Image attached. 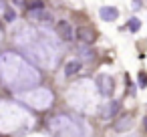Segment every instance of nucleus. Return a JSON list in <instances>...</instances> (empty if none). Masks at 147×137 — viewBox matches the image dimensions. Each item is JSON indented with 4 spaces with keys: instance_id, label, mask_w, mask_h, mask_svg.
Instances as JSON below:
<instances>
[{
    "instance_id": "obj_1",
    "label": "nucleus",
    "mask_w": 147,
    "mask_h": 137,
    "mask_svg": "<svg viewBox=\"0 0 147 137\" xmlns=\"http://www.w3.org/2000/svg\"><path fill=\"white\" fill-rule=\"evenodd\" d=\"M24 101L28 103V105H32V107H36V109H45V107H49L51 105V101H53V95L49 93V91H34V93H28V95H24Z\"/></svg>"
},
{
    "instance_id": "obj_2",
    "label": "nucleus",
    "mask_w": 147,
    "mask_h": 137,
    "mask_svg": "<svg viewBox=\"0 0 147 137\" xmlns=\"http://www.w3.org/2000/svg\"><path fill=\"white\" fill-rule=\"evenodd\" d=\"M65 129H61V127H53L55 129V133L59 135V137H83V129L73 121V119H69V117H65Z\"/></svg>"
},
{
    "instance_id": "obj_3",
    "label": "nucleus",
    "mask_w": 147,
    "mask_h": 137,
    "mask_svg": "<svg viewBox=\"0 0 147 137\" xmlns=\"http://www.w3.org/2000/svg\"><path fill=\"white\" fill-rule=\"evenodd\" d=\"M97 87H99L101 95H105V97L113 95V89H115L113 77H109V75H99V77H97Z\"/></svg>"
},
{
    "instance_id": "obj_4",
    "label": "nucleus",
    "mask_w": 147,
    "mask_h": 137,
    "mask_svg": "<svg viewBox=\"0 0 147 137\" xmlns=\"http://www.w3.org/2000/svg\"><path fill=\"white\" fill-rule=\"evenodd\" d=\"M55 30H57V34H59L61 38H65V40H71V38L75 36L73 26H71V22H69V20H59V22H57V26H55Z\"/></svg>"
},
{
    "instance_id": "obj_5",
    "label": "nucleus",
    "mask_w": 147,
    "mask_h": 137,
    "mask_svg": "<svg viewBox=\"0 0 147 137\" xmlns=\"http://www.w3.org/2000/svg\"><path fill=\"white\" fill-rule=\"evenodd\" d=\"M77 38H79L83 45H93V43L97 40V32H95L93 28H89V26H81V28L77 30Z\"/></svg>"
},
{
    "instance_id": "obj_6",
    "label": "nucleus",
    "mask_w": 147,
    "mask_h": 137,
    "mask_svg": "<svg viewBox=\"0 0 147 137\" xmlns=\"http://www.w3.org/2000/svg\"><path fill=\"white\" fill-rule=\"evenodd\" d=\"M32 20H38V22H53V14L49 10H45V6L40 8H30V14H28Z\"/></svg>"
},
{
    "instance_id": "obj_7",
    "label": "nucleus",
    "mask_w": 147,
    "mask_h": 137,
    "mask_svg": "<svg viewBox=\"0 0 147 137\" xmlns=\"http://www.w3.org/2000/svg\"><path fill=\"white\" fill-rule=\"evenodd\" d=\"M99 16H101L105 22H113V20L119 18V10L113 8V6H101V8H99Z\"/></svg>"
},
{
    "instance_id": "obj_8",
    "label": "nucleus",
    "mask_w": 147,
    "mask_h": 137,
    "mask_svg": "<svg viewBox=\"0 0 147 137\" xmlns=\"http://www.w3.org/2000/svg\"><path fill=\"white\" fill-rule=\"evenodd\" d=\"M131 123H133V117L131 115H123L117 123H115V131L117 133H121V131H127L129 127H131Z\"/></svg>"
},
{
    "instance_id": "obj_9",
    "label": "nucleus",
    "mask_w": 147,
    "mask_h": 137,
    "mask_svg": "<svg viewBox=\"0 0 147 137\" xmlns=\"http://www.w3.org/2000/svg\"><path fill=\"white\" fill-rule=\"evenodd\" d=\"M81 61H71V63H67V67H65V75L67 77H71V75H75V73H79L81 71Z\"/></svg>"
},
{
    "instance_id": "obj_10",
    "label": "nucleus",
    "mask_w": 147,
    "mask_h": 137,
    "mask_svg": "<svg viewBox=\"0 0 147 137\" xmlns=\"http://www.w3.org/2000/svg\"><path fill=\"white\" fill-rule=\"evenodd\" d=\"M117 111H119V103H117V101H111L107 107H103L101 113H103V117H113Z\"/></svg>"
},
{
    "instance_id": "obj_11",
    "label": "nucleus",
    "mask_w": 147,
    "mask_h": 137,
    "mask_svg": "<svg viewBox=\"0 0 147 137\" xmlns=\"http://www.w3.org/2000/svg\"><path fill=\"white\" fill-rule=\"evenodd\" d=\"M139 28H141V22H139V18L133 16V18L129 20V30H131V32H137Z\"/></svg>"
},
{
    "instance_id": "obj_12",
    "label": "nucleus",
    "mask_w": 147,
    "mask_h": 137,
    "mask_svg": "<svg viewBox=\"0 0 147 137\" xmlns=\"http://www.w3.org/2000/svg\"><path fill=\"white\" fill-rule=\"evenodd\" d=\"M4 16H6V20H8V22H12V20L16 18V16H14V12H12L10 8H4Z\"/></svg>"
},
{
    "instance_id": "obj_13",
    "label": "nucleus",
    "mask_w": 147,
    "mask_h": 137,
    "mask_svg": "<svg viewBox=\"0 0 147 137\" xmlns=\"http://www.w3.org/2000/svg\"><path fill=\"white\" fill-rule=\"evenodd\" d=\"M139 85H141V87L147 85V75H145V73H139Z\"/></svg>"
},
{
    "instance_id": "obj_14",
    "label": "nucleus",
    "mask_w": 147,
    "mask_h": 137,
    "mask_svg": "<svg viewBox=\"0 0 147 137\" xmlns=\"http://www.w3.org/2000/svg\"><path fill=\"white\" fill-rule=\"evenodd\" d=\"M42 6V2H40V0H34V2L30 4V8H40Z\"/></svg>"
},
{
    "instance_id": "obj_15",
    "label": "nucleus",
    "mask_w": 147,
    "mask_h": 137,
    "mask_svg": "<svg viewBox=\"0 0 147 137\" xmlns=\"http://www.w3.org/2000/svg\"><path fill=\"white\" fill-rule=\"evenodd\" d=\"M133 6L135 8H141V0H133Z\"/></svg>"
},
{
    "instance_id": "obj_16",
    "label": "nucleus",
    "mask_w": 147,
    "mask_h": 137,
    "mask_svg": "<svg viewBox=\"0 0 147 137\" xmlns=\"http://www.w3.org/2000/svg\"><path fill=\"white\" fill-rule=\"evenodd\" d=\"M4 8H6V6H4V0H0V14L4 12Z\"/></svg>"
},
{
    "instance_id": "obj_17",
    "label": "nucleus",
    "mask_w": 147,
    "mask_h": 137,
    "mask_svg": "<svg viewBox=\"0 0 147 137\" xmlns=\"http://www.w3.org/2000/svg\"><path fill=\"white\" fill-rule=\"evenodd\" d=\"M14 4H16V6H20V4H22V0H14Z\"/></svg>"
},
{
    "instance_id": "obj_18",
    "label": "nucleus",
    "mask_w": 147,
    "mask_h": 137,
    "mask_svg": "<svg viewBox=\"0 0 147 137\" xmlns=\"http://www.w3.org/2000/svg\"><path fill=\"white\" fill-rule=\"evenodd\" d=\"M145 127H147V117H145Z\"/></svg>"
}]
</instances>
